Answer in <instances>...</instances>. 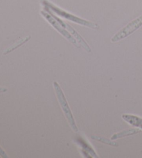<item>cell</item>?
<instances>
[{
	"label": "cell",
	"instance_id": "cell-6",
	"mask_svg": "<svg viewBox=\"0 0 142 158\" xmlns=\"http://www.w3.org/2000/svg\"><path fill=\"white\" fill-rule=\"evenodd\" d=\"M122 118L132 126L138 127L139 128L142 130L141 118H139V117L135 115H130V114H124V115H122Z\"/></svg>",
	"mask_w": 142,
	"mask_h": 158
},
{
	"label": "cell",
	"instance_id": "cell-7",
	"mask_svg": "<svg viewBox=\"0 0 142 158\" xmlns=\"http://www.w3.org/2000/svg\"><path fill=\"white\" fill-rule=\"evenodd\" d=\"M141 132V129L139 128H134V129H128L125 130L124 131L120 132L119 133H116V134H114L111 137L112 140H115L116 139H120L123 137H128V136L133 135L135 134H137V133Z\"/></svg>",
	"mask_w": 142,
	"mask_h": 158
},
{
	"label": "cell",
	"instance_id": "cell-4",
	"mask_svg": "<svg viewBox=\"0 0 142 158\" xmlns=\"http://www.w3.org/2000/svg\"><path fill=\"white\" fill-rule=\"evenodd\" d=\"M41 15H42L44 18H45L49 23L53 27L54 29H56L60 34H62L65 39H67L69 42L72 43L73 45H74L76 47L79 48V43H78L74 38L72 36V35L71 34L69 31H67L63 27H62L61 24L59 23V22L56 20V19L53 17V16L49 13L45 12V10H41L40 11Z\"/></svg>",
	"mask_w": 142,
	"mask_h": 158
},
{
	"label": "cell",
	"instance_id": "cell-1",
	"mask_svg": "<svg viewBox=\"0 0 142 158\" xmlns=\"http://www.w3.org/2000/svg\"><path fill=\"white\" fill-rule=\"evenodd\" d=\"M42 3L43 4V5H45V7H47L51 11H53L56 14L61 16V17L67 19L68 20L72 21L73 23L79 24H81V25L89 27V28H92V29H97L99 28V27L97 24L92 23V22L85 20H84V19L80 18L77 17V16L72 14V13H69L67 11H65V10H62V9H60V8L57 7L52 3H51V2L47 1V0H42Z\"/></svg>",
	"mask_w": 142,
	"mask_h": 158
},
{
	"label": "cell",
	"instance_id": "cell-8",
	"mask_svg": "<svg viewBox=\"0 0 142 158\" xmlns=\"http://www.w3.org/2000/svg\"><path fill=\"white\" fill-rule=\"evenodd\" d=\"M31 39V36H26L25 38H23V39H21L18 40V41H17L16 43H15L14 44H13V45L10 46V48H9L8 49H6V51L4 52V54H9L10 52H13V50H15V49L18 48L19 47H20V46L22 45H23L24 43H25L26 42L28 41V40Z\"/></svg>",
	"mask_w": 142,
	"mask_h": 158
},
{
	"label": "cell",
	"instance_id": "cell-2",
	"mask_svg": "<svg viewBox=\"0 0 142 158\" xmlns=\"http://www.w3.org/2000/svg\"><path fill=\"white\" fill-rule=\"evenodd\" d=\"M53 84L54 90L56 91L57 98H58L60 105H61L62 111H63L65 116L66 117L68 123H69L71 128L73 130V132H77L78 131L77 125L76 124L75 119L73 118V114L70 110L69 105H68V102L66 100V98L65 96L63 91H62V89L61 88V86H60L57 81H53Z\"/></svg>",
	"mask_w": 142,
	"mask_h": 158
},
{
	"label": "cell",
	"instance_id": "cell-10",
	"mask_svg": "<svg viewBox=\"0 0 142 158\" xmlns=\"http://www.w3.org/2000/svg\"><path fill=\"white\" fill-rule=\"evenodd\" d=\"M0 156L3 158H7L8 157V155L6 153V152H5L3 149H2L1 147H0Z\"/></svg>",
	"mask_w": 142,
	"mask_h": 158
},
{
	"label": "cell",
	"instance_id": "cell-5",
	"mask_svg": "<svg viewBox=\"0 0 142 158\" xmlns=\"http://www.w3.org/2000/svg\"><path fill=\"white\" fill-rule=\"evenodd\" d=\"M45 10H48V11H49V10L48 9H46V8H45ZM49 13H51V15H52L54 18H55L57 20H58L59 22V23L61 24V25L64 27V28L65 29H67V31L69 32V33L72 35V36H73V38L77 40L78 43H79V45H80L81 46H82L85 50L87 52H91V48H89V46L88 45V44L85 42V40L83 37H82L80 34H79L77 31H76V30L73 28L72 27H71L69 24L67 23H64L63 21L60 20L59 18H58L57 17H56V16H54L52 13H51V11H49Z\"/></svg>",
	"mask_w": 142,
	"mask_h": 158
},
{
	"label": "cell",
	"instance_id": "cell-9",
	"mask_svg": "<svg viewBox=\"0 0 142 158\" xmlns=\"http://www.w3.org/2000/svg\"><path fill=\"white\" fill-rule=\"evenodd\" d=\"M93 139L97 140L98 141H100V142L103 143L105 144H107V145L109 146H118V143L115 141H112V139H106L104 137H98V136H92L91 137Z\"/></svg>",
	"mask_w": 142,
	"mask_h": 158
},
{
	"label": "cell",
	"instance_id": "cell-11",
	"mask_svg": "<svg viewBox=\"0 0 142 158\" xmlns=\"http://www.w3.org/2000/svg\"><path fill=\"white\" fill-rule=\"evenodd\" d=\"M8 91V89L6 88H2V87H0V93L2 92H6Z\"/></svg>",
	"mask_w": 142,
	"mask_h": 158
},
{
	"label": "cell",
	"instance_id": "cell-3",
	"mask_svg": "<svg viewBox=\"0 0 142 158\" xmlns=\"http://www.w3.org/2000/svg\"><path fill=\"white\" fill-rule=\"evenodd\" d=\"M142 26V15L139 16V18H136L135 20L131 22L129 24H128L126 26H125L124 28L119 31L112 38L111 41L115 43L119 41L122 39H124L125 38L134 33L138 29L140 28Z\"/></svg>",
	"mask_w": 142,
	"mask_h": 158
}]
</instances>
